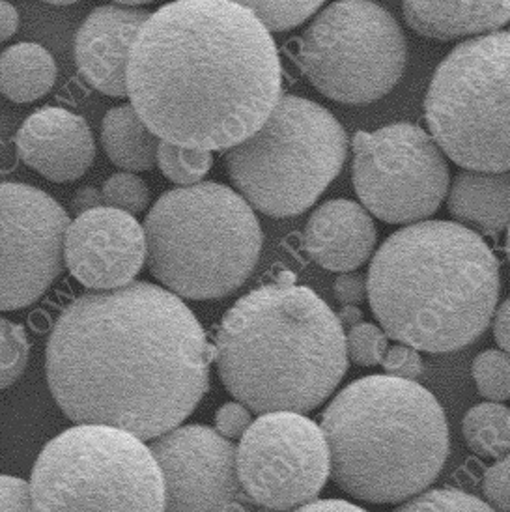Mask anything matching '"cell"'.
I'll return each instance as SVG.
<instances>
[{
	"label": "cell",
	"instance_id": "obj_1",
	"mask_svg": "<svg viewBox=\"0 0 510 512\" xmlns=\"http://www.w3.org/2000/svg\"><path fill=\"white\" fill-rule=\"evenodd\" d=\"M213 350L197 316L161 286L135 281L70 303L47 342V382L77 425L156 440L210 387Z\"/></svg>",
	"mask_w": 510,
	"mask_h": 512
},
{
	"label": "cell",
	"instance_id": "obj_2",
	"mask_svg": "<svg viewBox=\"0 0 510 512\" xmlns=\"http://www.w3.org/2000/svg\"><path fill=\"white\" fill-rule=\"evenodd\" d=\"M277 45L251 10L230 0H178L139 32L128 98L159 141L230 150L281 100Z\"/></svg>",
	"mask_w": 510,
	"mask_h": 512
},
{
	"label": "cell",
	"instance_id": "obj_3",
	"mask_svg": "<svg viewBox=\"0 0 510 512\" xmlns=\"http://www.w3.org/2000/svg\"><path fill=\"white\" fill-rule=\"evenodd\" d=\"M501 290L488 243L453 221H421L380 245L367 277L383 333L430 354L462 350L488 329Z\"/></svg>",
	"mask_w": 510,
	"mask_h": 512
},
{
	"label": "cell",
	"instance_id": "obj_4",
	"mask_svg": "<svg viewBox=\"0 0 510 512\" xmlns=\"http://www.w3.org/2000/svg\"><path fill=\"white\" fill-rule=\"evenodd\" d=\"M213 361L228 393L251 412L303 415L342 382L346 333L324 299L283 273L225 314Z\"/></svg>",
	"mask_w": 510,
	"mask_h": 512
},
{
	"label": "cell",
	"instance_id": "obj_5",
	"mask_svg": "<svg viewBox=\"0 0 510 512\" xmlns=\"http://www.w3.org/2000/svg\"><path fill=\"white\" fill-rule=\"evenodd\" d=\"M331 477L367 503H400L428 490L449 456V425L423 385L372 374L346 385L322 415Z\"/></svg>",
	"mask_w": 510,
	"mask_h": 512
},
{
	"label": "cell",
	"instance_id": "obj_6",
	"mask_svg": "<svg viewBox=\"0 0 510 512\" xmlns=\"http://www.w3.org/2000/svg\"><path fill=\"white\" fill-rule=\"evenodd\" d=\"M146 264L182 299L225 298L245 285L262 253V228L247 200L217 182L163 193L144 221Z\"/></svg>",
	"mask_w": 510,
	"mask_h": 512
},
{
	"label": "cell",
	"instance_id": "obj_7",
	"mask_svg": "<svg viewBox=\"0 0 510 512\" xmlns=\"http://www.w3.org/2000/svg\"><path fill=\"white\" fill-rule=\"evenodd\" d=\"M348 135L316 101L281 96L268 120L227 150L232 184L251 208L270 217L307 212L339 176Z\"/></svg>",
	"mask_w": 510,
	"mask_h": 512
},
{
	"label": "cell",
	"instance_id": "obj_8",
	"mask_svg": "<svg viewBox=\"0 0 510 512\" xmlns=\"http://www.w3.org/2000/svg\"><path fill=\"white\" fill-rule=\"evenodd\" d=\"M34 512H163L165 486L137 436L77 425L49 441L30 477Z\"/></svg>",
	"mask_w": 510,
	"mask_h": 512
},
{
	"label": "cell",
	"instance_id": "obj_9",
	"mask_svg": "<svg viewBox=\"0 0 510 512\" xmlns=\"http://www.w3.org/2000/svg\"><path fill=\"white\" fill-rule=\"evenodd\" d=\"M430 137L443 156L473 172L510 171V32L456 45L425 98Z\"/></svg>",
	"mask_w": 510,
	"mask_h": 512
},
{
	"label": "cell",
	"instance_id": "obj_10",
	"mask_svg": "<svg viewBox=\"0 0 510 512\" xmlns=\"http://www.w3.org/2000/svg\"><path fill=\"white\" fill-rule=\"evenodd\" d=\"M406 58L400 23L370 0L329 4L298 42L301 72L320 94L346 105L382 100L402 79Z\"/></svg>",
	"mask_w": 510,
	"mask_h": 512
},
{
	"label": "cell",
	"instance_id": "obj_11",
	"mask_svg": "<svg viewBox=\"0 0 510 512\" xmlns=\"http://www.w3.org/2000/svg\"><path fill=\"white\" fill-rule=\"evenodd\" d=\"M355 193L385 223H421L436 214L451 187L440 146L425 129L397 122L352 139Z\"/></svg>",
	"mask_w": 510,
	"mask_h": 512
},
{
	"label": "cell",
	"instance_id": "obj_12",
	"mask_svg": "<svg viewBox=\"0 0 510 512\" xmlns=\"http://www.w3.org/2000/svg\"><path fill=\"white\" fill-rule=\"evenodd\" d=\"M238 475L256 505L296 511L316 499L331 475L326 434L301 413L260 415L241 438Z\"/></svg>",
	"mask_w": 510,
	"mask_h": 512
},
{
	"label": "cell",
	"instance_id": "obj_13",
	"mask_svg": "<svg viewBox=\"0 0 510 512\" xmlns=\"http://www.w3.org/2000/svg\"><path fill=\"white\" fill-rule=\"evenodd\" d=\"M71 221L51 195L27 184H0V311L34 305L64 270Z\"/></svg>",
	"mask_w": 510,
	"mask_h": 512
},
{
	"label": "cell",
	"instance_id": "obj_14",
	"mask_svg": "<svg viewBox=\"0 0 510 512\" xmlns=\"http://www.w3.org/2000/svg\"><path fill=\"white\" fill-rule=\"evenodd\" d=\"M148 447L163 473V512H253L238 475V449L217 430L178 427Z\"/></svg>",
	"mask_w": 510,
	"mask_h": 512
},
{
	"label": "cell",
	"instance_id": "obj_15",
	"mask_svg": "<svg viewBox=\"0 0 510 512\" xmlns=\"http://www.w3.org/2000/svg\"><path fill=\"white\" fill-rule=\"evenodd\" d=\"M64 262L73 279L94 292L131 285L146 262L144 227L109 206L77 215L66 234Z\"/></svg>",
	"mask_w": 510,
	"mask_h": 512
},
{
	"label": "cell",
	"instance_id": "obj_16",
	"mask_svg": "<svg viewBox=\"0 0 510 512\" xmlns=\"http://www.w3.org/2000/svg\"><path fill=\"white\" fill-rule=\"evenodd\" d=\"M142 2H118L96 8L75 36V62L88 85L109 98H128V68L133 45L150 12Z\"/></svg>",
	"mask_w": 510,
	"mask_h": 512
},
{
	"label": "cell",
	"instance_id": "obj_17",
	"mask_svg": "<svg viewBox=\"0 0 510 512\" xmlns=\"http://www.w3.org/2000/svg\"><path fill=\"white\" fill-rule=\"evenodd\" d=\"M15 148L25 165L57 184L81 178L96 157L88 122L62 107H43L30 114L17 131Z\"/></svg>",
	"mask_w": 510,
	"mask_h": 512
},
{
	"label": "cell",
	"instance_id": "obj_18",
	"mask_svg": "<svg viewBox=\"0 0 510 512\" xmlns=\"http://www.w3.org/2000/svg\"><path fill=\"white\" fill-rule=\"evenodd\" d=\"M303 247L324 270L352 273L374 253L376 227L354 200H327L309 217Z\"/></svg>",
	"mask_w": 510,
	"mask_h": 512
},
{
	"label": "cell",
	"instance_id": "obj_19",
	"mask_svg": "<svg viewBox=\"0 0 510 512\" xmlns=\"http://www.w3.org/2000/svg\"><path fill=\"white\" fill-rule=\"evenodd\" d=\"M402 12L417 34L441 42L479 38L510 23V2H404Z\"/></svg>",
	"mask_w": 510,
	"mask_h": 512
},
{
	"label": "cell",
	"instance_id": "obj_20",
	"mask_svg": "<svg viewBox=\"0 0 510 512\" xmlns=\"http://www.w3.org/2000/svg\"><path fill=\"white\" fill-rule=\"evenodd\" d=\"M449 212L482 234L496 236L510 225V172H460L449 187Z\"/></svg>",
	"mask_w": 510,
	"mask_h": 512
},
{
	"label": "cell",
	"instance_id": "obj_21",
	"mask_svg": "<svg viewBox=\"0 0 510 512\" xmlns=\"http://www.w3.org/2000/svg\"><path fill=\"white\" fill-rule=\"evenodd\" d=\"M159 143L156 133L142 122L131 103L114 107L103 118V150L122 171H152L157 163Z\"/></svg>",
	"mask_w": 510,
	"mask_h": 512
},
{
	"label": "cell",
	"instance_id": "obj_22",
	"mask_svg": "<svg viewBox=\"0 0 510 512\" xmlns=\"http://www.w3.org/2000/svg\"><path fill=\"white\" fill-rule=\"evenodd\" d=\"M57 81L53 55L38 43H15L0 53V94L15 103L43 98Z\"/></svg>",
	"mask_w": 510,
	"mask_h": 512
},
{
	"label": "cell",
	"instance_id": "obj_23",
	"mask_svg": "<svg viewBox=\"0 0 510 512\" xmlns=\"http://www.w3.org/2000/svg\"><path fill=\"white\" fill-rule=\"evenodd\" d=\"M462 434L469 449L482 458L510 453V408L501 402H482L464 415Z\"/></svg>",
	"mask_w": 510,
	"mask_h": 512
},
{
	"label": "cell",
	"instance_id": "obj_24",
	"mask_svg": "<svg viewBox=\"0 0 510 512\" xmlns=\"http://www.w3.org/2000/svg\"><path fill=\"white\" fill-rule=\"evenodd\" d=\"M157 165L170 182L182 187H191L202 182L213 165L212 152L184 148L176 144L159 143Z\"/></svg>",
	"mask_w": 510,
	"mask_h": 512
},
{
	"label": "cell",
	"instance_id": "obj_25",
	"mask_svg": "<svg viewBox=\"0 0 510 512\" xmlns=\"http://www.w3.org/2000/svg\"><path fill=\"white\" fill-rule=\"evenodd\" d=\"M29 357L30 344L25 328L0 316V391L23 376Z\"/></svg>",
	"mask_w": 510,
	"mask_h": 512
},
{
	"label": "cell",
	"instance_id": "obj_26",
	"mask_svg": "<svg viewBox=\"0 0 510 512\" xmlns=\"http://www.w3.org/2000/svg\"><path fill=\"white\" fill-rule=\"evenodd\" d=\"M473 380L484 399L503 402L510 399V356L501 350H484L473 359Z\"/></svg>",
	"mask_w": 510,
	"mask_h": 512
},
{
	"label": "cell",
	"instance_id": "obj_27",
	"mask_svg": "<svg viewBox=\"0 0 510 512\" xmlns=\"http://www.w3.org/2000/svg\"><path fill=\"white\" fill-rule=\"evenodd\" d=\"M393 512H496L486 501L456 488H432Z\"/></svg>",
	"mask_w": 510,
	"mask_h": 512
},
{
	"label": "cell",
	"instance_id": "obj_28",
	"mask_svg": "<svg viewBox=\"0 0 510 512\" xmlns=\"http://www.w3.org/2000/svg\"><path fill=\"white\" fill-rule=\"evenodd\" d=\"M268 32H283L303 25L318 14L322 2H241Z\"/></svg>",
	"mask_w": 510,
	"mask_h": 512
},
{
	"label": "cell",
	"instance_id": "obj_29",
	"mask_svg": "<svg viewBox=\"0 0 510 512\" xmlns=\"http://www.w3.org/2000/svg\"><path fill=\"white\" fill-rule=\"evenodd\" d=\"M103 202L126 214H141L150 204V189L141 176L133 172H116L103 184Z\"/></svg>",
	"mask_w": 510,
	"mask_h": 512
},
{
	"label": "cell",
	"instance_id": "obj_30",
	"mask_svg": "<svg viewBox=\"0 0 510 512\" xmlns=\"http://www.w3.org/2000/svg\"><path fill=\"white\" fill-rule=\"evenodd\" d=\"M387 350V335L376 324L363 322L346 333V352L359 367L382 365Z\"/></svg>",
	"mask_w": 510,
	"mask_h": 512
},
{
	"label": "cell",
	"instance_id": "obj_31",
	"mask_svg": "<svg viewBox=\"0 0 510 512\" xmlns=\"http://www.w3.org/2000/svg\"><path fill=\"white\" fill-rule=\"evenodd\" d=\"M482 494L496 512H510V453L484 471Z\"/></svg>",
	"mask_w": 510,
	"mask_h": 512
},
{
	"label": "cell",
	"instance_id": "obj_32",
	"mask_svg": "<svg viewBox=\"0 0 510 512\" xmlns=\"http://www.w3.org/2000/svg\"><path fill=\"white\" fill-rule=\"evenodd\" d=\"M382 367L387 376L415 382L423 374V359L419 356V352L410 346L395 344L383 357Z\"/></svg>",
	"mask_w": 510,
	"mask_h": 512
},
{
	"label": "cell",
	"instance_id": "obj_33",
	"mask_svg": "<svg viewBox=\"0 0 510 512\" xmlns=\"http://www.w3.org/2000/svg\"><path fill=\"white\" fill-rule=\"evenodd\" d=\"M251 425V410L241 402H227L215 413V428L227 440H241Z\"/></svg>",
	"mask_w": 510,
	"mask_h": 512
},
{
	"label": "cell",
	"instance_id": "obj_34",
	"mask_svg": "<svg viewBox=\"0 0 510 512\" xmlns=\"http://www.w3.org/2000/svg\"><path fill=\"white\" fill-rule=\"evenodd\" d=\"M0 512H34L29 484L19 477L0 475Z\"/></svg>",
	"mask_w": 510,
	"mask_h": 512
},
{
	"label": "cell",
	"instance_id": "obj_35",
	"mask_svg": "<svg viewBox=\"0 0 510 512\" xmlns=\"http://www.w3.org/2000/svg\"><path fill=\"white\" fill-rule=\"evenodd\" d=\"M333 294L342 307L357 305L367 296V279L359 273H342L333 283Z\"/></svg>",
	"mask_w": 510,
	"mask_h": 512
},
{
	"label": "cell",
	"instance_id": "obj_36",
	"mask_svg": "<svg viewBox=\"0 0 510 512\" xmlns=\"http://www.w3.org/2000/svg\"><path fill=\"white\" fill-rule=\"evenodd\" d=\"M494 339L501 352L510 356V298L505 299L494 313Z\"/></svg>",
	"mask_w": 510,
	"mask_h": 512
},
{
	"label": "cell",
	"instance_id": "obj_37",
	"mask_svg": "<svg viewBox=\"0 0 510 512\" xmlns=\"http://www.w3.org/2000/svg\"><path fill=\"white\" fill-rule=\"evenodd\" d=\"M71 202H73V212L77 215H83L86 212L96 210V208H101L103 193L98 187H81V189L75 191Z\"/></svg>",
	"mask_w": 510,
	"mask_h": 512
},
{
	"label": "cell",
	"instance_id": "obj_38",
	"mask_svg": "<svg viewBox=\"0 0 510 512\" xmlns=\"http://www.w3.org/2000/svg\"><path fill=\"white\" fill-rule=\"evenodd\" d=\"M292 512H367L359 505H354L344 499H314L311 503L299 507Z\"/></svg>",
	"mask_w": 510,
	"mask_h": 512
},
{
	"label": "cell",
	"instance_id": "obj_39",
	"mask_svg": "<svg viewBox=\"0 0 510 512\" xmlns=\"http://www.w3.org/2000/svg\"><path fill=\"white\" fill-rule=\"evenodd\" d=\"M19 27V14L12 4L0 2V42H6L14 36Z\"/></svg>",
	"mask_w": 510,
	"mask_h": 512
},
{
	"label": "cell",
	"instance_id": "obj_40",
	"mask_svg": "<svg viewBox=\"0 0 510 512\" xmlns=\"http://www.w3.org/2000/svg\"><path fill=\"white\" fill-rule=\"evenodd\" d=\"M337 318H339L342 329L350 331V329L357 328L359 324H363V311L357 305H346L337 313Z\"/></svg>",
	"mask_w": 510,
	"mask_h": 512
},
{
	"label": "cell",
	"instance_id": "obj_41",
	"mask_svg": "<svg viewBox=\"0 0 510 512\" xmlns=\"http://www.w3.org/2000/svg\"><path fill=\"white\" fill-rule=\"evenodd\" d=\"M505 251H507V258H509L510 264V225L509 228H507V245H505Z\"/></svg>",
	"mask_w": 510,
	"mask_h": 512
},
{
	"label": "cell",
	"instance_id": "obj_42",
	"mask_svg": "<svg viewBox=\"0 0 510 512\" xmlns=\"http://www.w3.org/2000/svg\"><path fill=\"white\" fill-rule=\"evenodd\" d=\"M256 512H284V511H277V509H268V507H260L258 511Z\"/></svg>",
	"mask_w": 510,
	"mask_h": 512
}]
</instances>
